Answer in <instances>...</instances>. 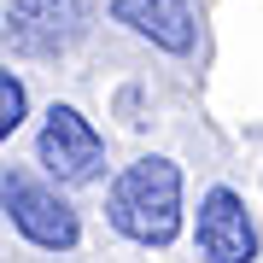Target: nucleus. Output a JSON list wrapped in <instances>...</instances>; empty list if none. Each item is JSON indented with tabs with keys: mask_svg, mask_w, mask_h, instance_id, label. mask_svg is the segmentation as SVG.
I'll return each instance as SVG.
<instances>
[{
	"mask_svg": "<svg viewBox=\"0 0 263 263\" xmlns=\"http://www.w3.org/2000/svg\"><path fill=\"white\" fill-rule=\"evenodd\" d=\"M105 216H111V228L123 240L164 252L181 234V170L170 158H158V152L135 158L105 193Z\"/></svg>",
	"mask_w": 263,
	"mask_h": 263,
	"instance_id": "obj_1",
	"label": "nucleus"
},
{
	"mask_svg": "<svg viewBox=\"0 0 263 263\" xmlns=\"http://www.w3.org/2000/svg\"><path fill=\"white\" fill-rule=\"evenodd\" d=\"M0 211L41 252H76V240H82V222H76L70 199L59 187H47V181H35L29 170H0Z\"/></svg>",
	"mask_w": 263,
	"mask_h": 263,
	"instance_id": "obj_2",
	"label": "nucleus"
},
{
	"mask_svg": "<svg viewBox=\"0 0 263 263\" xmlns=\"http://www.w3.org/2000/svg\"><path fill=\"white\" fill-rule=\"evenodd\" d=\"M35 158L59 187H88L105 176V141L76 105H47L41 135H35Z\"/></svg>",
	"mask_w": 263,
	"mask_h": 263,
	"instance_id": "obj_3",
	"label": "nucleus"
},
{
	"mask_svg": "<svg viewBox=\"0 0 263 263\" xmlns=\"http://www.w3.org/2000/svg\"><path fill=\"white\" fill-rule=\"evenodd\" d=\"M88 29V0H12L0 41L24 59H59L82 41Z\"/></svg>",
	"mask_w": 263,
	"mask_h": 263,
	"instance_id": "obj_4",
	"label": "nucleus"
},
{
	"mask_svg": "<svg viewBox=\"0 0 263 263\" xmlns=\"http://www.w3.org/2000/svg\"><path fill=\"white\" fill-rule=\"evenodd\" d=\"M199 257L205 263H257V222L246 211V199L234 187H211L199 199V222H193Z\"/></svg>",
	"mask_w": 263,
	"mask_h": 263,
	"instance_id": "obj_5",
	"label": "nucleus"
},
{
	"mask_svg": "<svg viewBox=\"0 0 263 263\" xmlns=\"http://www.w3.org/2000/svg\"><path fill=\"white\" fill-rule=\"evenodd\" d=\"M111 18L123 29H135L141 41H152V47L187 59L199 47V24H193V6L187 0H111Z\"/></svg>",
	"mask_w": 263,
	"mask_h": 263,
	"instance_id": "obj_6",
	"label": "nucleus"
},
{
	"mask_svg": "<svg viewBox=\"0 0 263 263\" xmlns=\"http://www.w3.org/2000/svg\"><path fill=\"white\" fill-rule=\"evenodd\" d=\"M24 117H29V94H24V82H18L12 70H0V141H12Z\"/></svg>",
	"mask_w": 263,
	"mask_h": 263,
	"instance_id": "obj_7",
	"label": "nucleus"
}]
</instances>
